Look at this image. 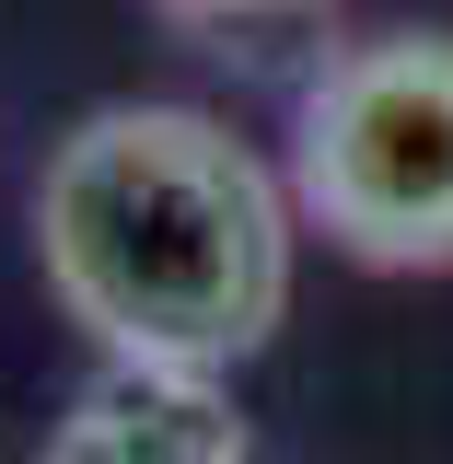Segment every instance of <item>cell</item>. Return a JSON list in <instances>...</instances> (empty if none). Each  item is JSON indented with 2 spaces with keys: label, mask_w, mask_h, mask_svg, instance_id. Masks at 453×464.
Masks as SVG:
<instances>
[{
  "label": "cell",
  "mask_w": 453,
  "mask_h": 464,
  "mask_svg": "<svg viewBox=\"0 0 453 464\" xmlns=\"http://www.w3.org/2000/svg\"><path fill=\"white\" fill-rule=\"evenodd\" d=\"M163 24H268V12H314V0H152Z\"/></svg>",
  "instance_id": "obj_4"
},
{
  "label": "cell",
  "mask_w": 453,
  "mask_h": 464,
  "mask_svg": "<svg viewBox=\"0 0 453 464\" xmlns=\"http://www.w3.org/2000/svg\"><path fill=\"white\" fill-rule=\"evenodd\" d=\"M35 464H256L222 383L186 372H94Z\"/></svg>",
  "instance_id": "obj_3"
},
{
  "label": "cell",
  "mask_w": 453,
  "mask_h": 464,
  "mask_svg": "<svg viewBox=\"0 0 453 464\" xmlns=\"http://www.w3.org/2000/svg\"><path fill=\"white\" fill-rule=\"evenodd\" d=\"M291 209L349 267L442 279L453 267V35L384 24L349 35L291 105Z\"/></svg>",
  "instance_id": "obj_2"
},
{
  "label": "cell",
  "mask_w": 453,
  "mask_h": 464,
  "mask_svg": "<svg viewBox=\"0 0 453 464\" xmlns=\"http://www.w3.org/2000/svg\"><path fill=\"white\" fill-rule=\"evenodd\" d=\"M291 174L210 105H94L35 163V267L105 372L232 383L291 314Z\"/></svg>",
  "instance_id": "obj_1"
}]
</instances>
